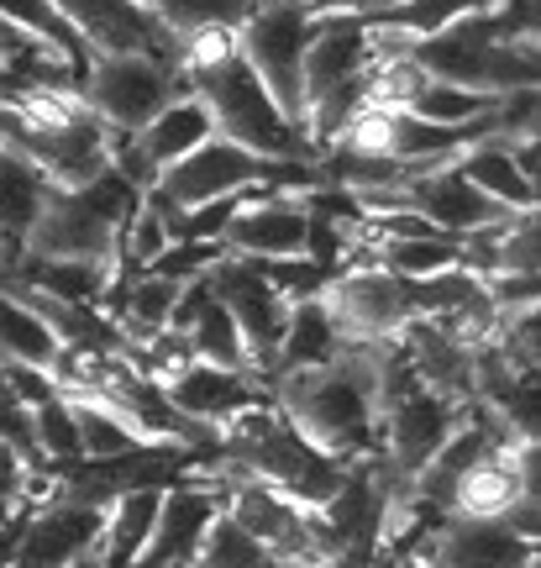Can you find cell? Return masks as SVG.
<instances>
[{
  "label": "cell",
  "instance_id": "20",
  "mask_svg": "<svg viewBox=\"0 0 541 568\" xmlns=\"http://www.w3.org/2000/svg\"><path fill=\"white\" fill-rule=\"evenodd\" d=\"M368 258L395 274V280H437V274H452V268H468L462 258V243L441 237V232H416V237H384V243H368Z\"/></svg>",
  "mask_w": 541,
  "mask_h": 568
},
{
  "label": "cell",
  "instance_id": "13",
  "mask_svg": "<svg viewBox=\"0 0 541 568\" xmlns=\"http://www.w3.org/2000/svg\"><path fill=\"white\" fill-rule=\"evenodd\" d=\"M105 537V510L80 506V500H48V506L27 510L17 537V564L11 568H69L101 552Z\"/></svg>",
  "mask_w": 541,
  "mask_h": 568
},
{
  "label": "cell",
  "instance_id": "22",
  "mask_svg": "<svg viewBox=\"0 0 541 568\" xmlns=\"http://www.w3.org/2000/svg\"><path fill=\"white\" fill-rule=\"evenodd\" d=\"M184 347H190V358H195V364H216V368L253 374V358H247V347H242V332H237V322H232V311L216 301V290H211V301H205L201 316L190 322Z\"/></svg>",
  "mask_w": 541,
  "mask_h": 568
},
{
  "label": "cell",
  "instance_id": "9",
  "mask_svg": "<svg viewBox=\"0 0 541 568\" xmlns=\"http://www.w3.org/2000/svg\"><path fill=\"white\" fill-rule=\"evenodd\" d=\"M395 205L410 211L416 222H426L431 232L452 237V243L483 237V232H494V226L510 222V211H500L483 190H473V184L462 180L458 163H447V169H431V174H421V180H410L400 195H395Z\"/></svg>",
  "mask_w": 541,
  "mask_h": 568
},
{
  "label": "cell",
  "instance_id": "23",
  "mask_svg": "<svg viewBox=\"0 0 541 568\" xmlns=\"http://www.w3.org/2000/svg\"><path fill=\"white\" fill-rule=\"evenodd\" d=\"M147 17H159L174 38H195V32H211V27H237L253 0H132Z\"/></svg>",
  "mask_w": 541,
  "mask_h": 568
},
{
  "label": "cell",
  "instance_id": "30",
  "mask_svg": "<svg viewBox=\"0 0 541 568\" xmlns=\"http://www.w3.org/2000/svg\"><path fill=\"white\" fill-rule=\"evenodd\" d=\"M69 568H101V552H90V558H80V564H69Z\"/></svg>",
  "mask_w": 541,
  "mask_h": 568
},
{
  "label": "cell",
  "instance_id": "11",
  "mask_svg": "<svg viewBox=\"0 0 541 568\" xmlns=\"http://www.w3.org/2000/svg\"><path fill=\"white\" fill-rule=\"evenodd\" d=\"M416 558L426 568H537V542L504 516H447Z\"/></svg>",
  "mask_w": 541,
  "mask_h": 568
},
{
  "label": "cell",
  "instance_id": "8",
  "mask_svg": "<svg viewBox=\"0 0 541 568\" xmlns=\"http://www.w3.org/2000/svg\"><path fill=\"white\" fill-rule=\"evenodd\" d=\"M494 17H489V0L468 6L462 17H452L441 32L421 38L405 59L421 69L426 80H441V84H458V90H479L489 95V63H494ZM494 101V95H489Z\"/></svg>",
  "mask_w": 541,
  "mask_h": 568
},
{
  "label": "cell",
  "instance_id": "27",
  "mask_svg": "<svg viewBox=\"0 0 541 568\" xmlns=\"http://www.w3.org/2000/svg\"><path fill=\"white\" fill-rule=\"evenodd\" d=\"M190 568H279L268 552L247 537V531L221 510L216 521H211V531H205V542H201V552L190 558Z\"/></svg>",
  "mask_w": 541,
  "mask_h": 568
},
{
  "label": "cell",
  "instance_id": "12",
  "mask_svg": "<svg viewBox=\"0 0 541 568\" xmlns=\"http://www.w3.org/2000/svg\"><path fill=\"white\" fill-rule=\"evenodd\" d=\"M221 516V489L211 479H174L159 495V516L132 568H190L205 531Z\"/></svg>",
  "mask_w": 541,
  "mask_h": 568
},
{
  "label": "cell",
  "instance_id": "29",
  "mask_svg": "<svg viewBox=\"0 0 541 568\" xmlns=\"http://www.w3.org/2000/svg\"><path fill=\"white\" fill-rule=\"evenodd\" d=\"M42 53H48V59H63V53L42 48L38 38H27L21 27H11V21L0 17V74H6V69H17L21 59H42ZM80 69H90V63H80Z\"/></svg>",
  "mask_w": 541,
  "mask_h": 568
},
{
  "label": "cell",
  "instance_id": "15",
  "mask_svg": "<svg viewBox=\"0 0 541 568\" xmlns=\"http://www.w3.org/2000/svg\"><path fill=\"white\" fill-rule=\"evenodd\" d=\"M0 280L32 290V295H42V301L105 311V295H111V284H116V264H84V258H27V253H21Z\"/></svg>",
  "mask_w": 541,
  "mask_h": 568
},
{
  "label": "cell",
  "instance_id": "6",
  "mask_svg": "<svg viewBox=\"0 0 541 568\" xmlns=\"http://www.w3.org/2000/svg\"><path fill=\"white\" fill-rule=\"evenodd\" d=\"M353 264H341L321 284L326 316L337 322L341 343H389L416 322V301H410V280L384 274L368 253H347Z\"/></svg>",
  "mask_w": 541,
  "mask_h": 568
},
{
  "label": "cell",
  "instance_id": "24",
  "mask_svg": "<svg viewBox=\"0 0 541 568\" xmlns=\"http://www.w3.org/2000/svg\"><path fill=\"white\" fill-rule=\"evenodd\" d=\"M494 105L489 95L479 90H458V84H441V80H421V90L410 95L405 105V116H421V122H437V126H462V122H483V116H494Z\"/></svg>",
  "mask_w": 541,
  "mask_h": 568
},
{
  "label": "cell",
  "instance_id": "21",
  "mask_svg": "<svg viewBox=\"0 0 541 568\" xmlns=\"http://www.w3.org/2000/svg\"><path fill=\"white\" fill-rule=\"evenodd\" d=\"M59 353H63L59 337L48 332V322H42L38 311L0 290V358L21 368H38V374H53Z\"/></svg>",
  "mask_w": 541,
  "mask_h": 568
},
{
  "label": "cell",
  "instance_id": "17",
  "mask_svg": "<svg viewBox=\"0 0 541 568\" xmlns=\"http://www.w3.org/2000/svg\"><path fill=\"white\" fill-rule=\"evenodd\" d=\"M341 332L337 322L326 316L321 295H310V301H295L289 305V322H284V337H279V353H274V374H268V385L274 379H289V374H310V368H326L331 358L341 353Z\"/></svg>",
  "mask_w": 541,
  "mask_h": 568
},
{
  "label": "cell",
  "instance_id": "31",
  "mask_svg": "<svg viewBox=\"0 0 541 568\" xmlns=\"http://www.w3.org/2000/svg\"><path fill=\"white\" fill-rule=\"evenodd\" d=\"M0 274H6V253H0Z\"/></svg>",
  "mask_w": 541,
  "mask_h": 568
},
{
  "label": "cell",
  "instance_id": "4",
  "mask_svg": "<svg viewBox=\"0 0 541 568\" xmlns=\"http://www.w3.org/2000/svg\"><path fill=\"white\" fill-rule=\"evenodd\" d=\"M321 11L310 0H253V11L232 27L237 32V53L247 69L263 80L289 122L305 132V101H300V74H305V48L316 38Z\"/></svg>",
  "mask_w": 541,
  "mask_h": 568
},
{
  "label": "cell",
  "instance_id": "14",
  "mask_svg": "<svg viewBox=\"0 0 541 568\" xmlns=\"http://www.w3.org/2000/svg\"><path fill=\"white\" fill-rule=\"evenodd\" d=\"M163 400L180 410L184 422L195 426H211L221 437V426L237 422L242 410H253L268 400V385H263L258 374H237V368H216V364H190L174 374V379H163Z\"/></svg>",
  "mask_w": 541,
  "mask_h": 568
},
{
  "label": "cell",
  "instance_id": "25",
  "mask_svg": "<svg viewBox=\"0 0 541 568\" xmlns=\"http://www.w3.org/2000/svg\"><path fill=\"white\" fill-rule=\"evenodd\" d=\"M0 17L11 21V27H21L27 38H38L42 48L63 53L69 63H90V59H95V53L74 38V27H69V21H63L48 0H0Z\"/></svg>",
  "mask_w": 541,
  "mask_h": 568
},
{
  "label": "cell",
  "instance_id": "2",
  "mask_svg": "<svg viewBox=\"0 0 541 568\" xmlns=\"http://www.w3.org/2000/svg\"><path fill=\"white\" fill-rule=\"evenodd\" d=\"M268 400L305 443L331 453L337 464L379 458V416H384L379 343H347L326 368L274 379Z\"/></svg>",
  "mask_w": 541,
  "mask_h": 568
},
{
  "label": "cell",
  "instance_id": "18",
  "mask_svg": "<svg viewBox=\"0 0 541 568\" xmlns=\"http://www.w3.org/2000/svg\"><path fill=\"white\" fill-rule=\"evenodd\" d=\"M458 169H462V180L473 184V190H483L500 211H510V216H537V184L521 174V163H516V153H510V142L483 138L479 148L462 153Z\"/></svg>",
  "mask_w": 541,
  "mask_h": 568
},
{
  "label": "cell",
  "instance_id": "10",
  "mask_svg": "<svg viewBox=\"0 0 541 568\" xmlns=\"http://www.w3.org/2000/svg\"><path fill=\"white\" fill-rule=\"evenodd\" d=\"M310 247V211L305 195H247L232 226L221 232V253L226 258H247V264H284V258H305Z\"/></svg>",
  "mask_w": 541,
  "mask_h": 568
},
{
  "label": "cell",
  "instance_id": "1",
  "mask_svg": "<svg viewBox=\"0 0 541 568\" xmlns=\"http://www.w3.org/2000/svg\"><path fill=\"white\" fill-rule=\"evenodd\" d=\"M174 80H180L184 95L205 101L211 122H216V138L237 142L242 153L268 163H321V153L305 142V132L284 116L274 95L263 90V80L247 69L232 27H211V32L184 38Z\"/></svg>",
  "mask_w": 541,
  "mask_h": 568
},
{
  "label": "cell",
  "instance_id": "28",
  "mask_svg": "<svg viewBox=\"0 0 541 568\" xmlns=\"http://www.w3.org/2000/svg\"><path fill=\"white\" fill-rule=\"evenodd\" d=\"M27 474L32 468L0 443V516H27Z\"/></svg>",
  "mask_w": 541,
  "mask_h": 568
},
{
  "label": "cell",
  "instance_id": "16",
  "mask_svg": "<svg viewBox=\"0 0 541 568\" xmlns=\"http://www.w3.org/2000/svg\"><path fill=\"white\" fill-rule=\"evenodd\" d=\"M53 195L59 190L42 180L27 159L0 153V253H6V268L27 253V237H32V226H38V216L48 211Z\"/></svg>",
  "mask_w": 541,
  "mask_h": 568
},
{
  "label": "cell",
  "instance_id": "26",
  "mask_svg": "<svg viewBox=\"0 0 541 568\" xmlns=\"http://www.w3.org/2000/svg\"><path fill=\"white\" fill-rule=\"evenodd\" d=\"M32 432H38L42 464H74V458H84L80 422H74V406L59 395V385H53V395H42L38 406H32Z\"/></svg>",
  "mask_w": 541,
  "mask_h": 568
},
{
  "label": "cell",
  "instance_id": "19",
  "mask_svg": "<svg viewBox=\"0 0 541 568\" xmlns=\"http://www.w3.org/2000/svg\"><path fill=\"white\" fill-rule=\"evenodd\" d=\"M63 400L74 406L84 458H126V453H142V447H169V443H159L147 426L132 422L121 406L101 400V395H63Z\"/></svg>",
  "mask_w": 541,
  "mask_h": 568
},
{
  "label": "cell",
  "instance_id": "7",
  "mask_svg": "<svg viewBox=\"0 0 541 568\" xmlns=\"http://www.w3.org/2000/svg\"><path fill=\"white\" fill-rule=\"evenodd\" d=\"M211 290H216V301L232 311V322H237V332H242V347H247V358H253V374L268 385L284 322H289V301L268 284V274H263L258 264L226 258V253L211 264Z\"/></svg>",
  "mask_w": 541,
  "mask_h": 568
},
{
  "label": "cell",
  "instance_id": "3",
  "mask_svg": "<svg viewBox=\"0 0 541 568\" xmlns=\"http://www.w3.org/2000/svg\"><path fill=\"white\" fill-rule=\"evenodd\" d=\"M142 205V190L126 184L116 169L95 174L80 190H59L27 237V258H84V264H116L121 232Z\"/></svg>",
  "mask_w": 541,
  "mask_h": 568
},
{
  "label": "cell",
  "instance_id": "5",
  "mask_svg": "<svg viewBox=\"0 0 541 568\" xmlns=\"http://www.w3.org/2000/svg\"><path fill=\"white\" fill-rule=\"evenodd\" d=\"M184 90L174 80V69H163L147 53H105L90 59L80 80V101L111 138H137L142 126L159 116L169 101H180Z\"/></svg>",
  "mask_w": 541,
  "mask_h": 568
}]
</instances>
